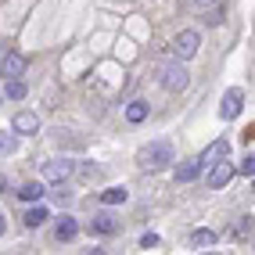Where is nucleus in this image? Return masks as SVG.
I'll use <instances>...</instances> for the list:
<instances>
[{
    "label": "nucleus",
    "mask_w": 255,
    "mask_h": 255,
    "mask_svg": "<svg viewBox=\"0 0 255 255\" xmlns=\"http://www.w3.org/2000/svg\"><path fill=\"white\" fill-rule=\"evenodd\" d=\"M137 162H140L144 169H162V165L173 162V144H169V140H155V144H147V147H140Z\"/></svg>",
    "instance_id": "nucleus-1"
},
{
    "label": "nucleus",
    "mask_w": 255,
    "mask_h": 255,
    "mask_svg": "<svg viewBox=\"0 0 255 255\" xmlns=\"http://www.w3.org/2000/svg\"><path fill=\"white\" fill-rule=\"evenodd\" d=\"M187 83H191V76H187V69H183L180 61H173V65H165V69H162V87H165L169 94L187 90Z\"/></svg>",
    "instance_id": "nucleus-2"
},
{
    "label": "nucleus",
    "mask_w": 255,
    "mask_h": 255,
    "mask_svg": "<svg viewBox=\"0 0 255 255\" xmlns=\"http://www.w3.org/2000/svg\"><path fill=\"white\" fill-rule=\"evenodd\" d=\"M72 173H76V165H72L69 158H54V162L43 165V180H47V183H65Z\"/></svg>",
    "instance_id": "nucleus-3"
},
{
    "label": "nucleus",
    "mask_w": 255,
    "mask_h": 255,
    "mask_svg": "<svg viewBox=\"0 0 255 255\" xmlns=\"http://www.w3.org/2000/svg\"><path fill=\"white\" fill-rule=\"evenodd\" d=\"M198 43H201V40H198V32H194V29H183L180 36L173 40V50H176V58H180V61H187V58H194V54H198Z\"/></svg>",
    "instance_id": "nucleus-4"
},
{
    "label": "nucleus",
    "mask_w": 255,
    "mask_h": 255,
    "mask_svg": "<svg viewBox=\"0 0 255 255\" xmlns=\"http://www.w3.org/2000/svg\"><path fill=\"white\" fill-rule=\"evenodd\" d=\"M241 108H245V90L230 87V90L223 94V101H219V119H234Z\"/></svg>",
    "instance_id": "nucleus-5"
},
{
    "label": "nucleus",
    "mask_w": 255,
    "mask_h": 255,
    "mask_svg": "<svg viewBox=\"0 0 255 255\" xmlns=\"http://www.w3.org/2000/svg\"><path fill=\"white\" fill-rule=\"evenodd\" d=\"M230 176H234V162H216L212 169H209V187H212V191H219V187H227L230 183Z\"/></svg>",
    "instance_id": "nucleus-6"
},
{
    "label": "nucleus",
    "mask_w": 255,
    "mask_h": 255,
    "mask_svg": "<svg viewBox=\"0 0 255 255\" xmlns=\"http://www.w3.org/2000/svg\"><path fill=\"white\" fill-rule=\"evenodd\" d=\"M119 230V223L108 216V212H97L94 219H90V234H97V237H112Z\"/></svg>",
    "instance_id": "nucleus-7"
},
{
    "label": "nucleus",
    "mask_w": 255,
    "mask_h": 255,
    "mask_svg": "<svg viewBox=\"0 0 255 255\" xmlns=\"http://www.w3.org/2000/svg\"><path fill=\"white\" fill-rule=\"evenodd\" d=\"M0 69H4L7 79H14V76H22V72H25V58H22V54H14V50H4V61H0Z\"/></svg>",
    "instance_id": "nucleus-8"
},
{
    "label": "nucleus",
    "mask_w": 255,
    "mask_h": 255,
    "mask_svg": "<svg viewBox=\"0 0 255 255\" xmlns=\"http://www.w3.org/2000/svg\"><path fill=\"white\" fill-rule=\"evenodd\" d=\"M230 155V144L227 140H212L205 151H201V162H205V165H216V162H223Z\"/></svg>",
    "instance_id": "nucleus-9"
},
{
    "label": "nucleus",
    "mask_w": 255,
    "mask_h": 255,
    "mask_svg": "<svg viewBox=\"0 0 255 255\" xmlns=\"http://www.w3.org/2000/svg\"><path fill=\"white\" fill-rule=\"evenodd\" d=\"M14 129H18V133H36L40 129V119L32 112H18V115H14Z\"/></svg>",
    "instance_id": "nucleus-10"
},
{
    "label": "nucleus",
    "mask_w": 255,
    "mask_h": 255,
    "mask_svg": "<svg viewBox=\"0 0 255 255\" xmlns=\"http://www.w3.org/2000/svg\"><path fill=\"white\" fill-rule=\"evenodd\" d=\"M54 234H58V241H72V237L79 234V223L72 216H65V219H58V227H54Z\"/></svg>",
    "instance_id": "nucleus-11"
},
{
    "label": "nucleus",
    "mask_w": 255,
    "mask_h": 255,
    "mask_svg": "<svg viewBox=\"0 0 255 255\" xmlns=\"http://www.w3.org/2000/svg\"><path fill=\"white\" fill-rule=\"evenodd\" d=\"M201 165H205L201 158H194V162H183V165L176 169V180H180V183H191V180H198V173H201Z\"/></svg>",
    "instance_id": "nucleus-12"
},
{
    "label": "nucleus",
    "mask_w": 255,
    "mask_h": 255,
    "mask_svg": "<svg viewBox=\"0 0 255 255\" xmlns=\"http://www.w3.org/2000/svg\"><path fill=\"white\" fill-rule=\"evenodd\" d=\"M216 237H219L216 230H205V227H201V230L191 234V245H194V248H212V245H216Z\"/></svg>",
    "instance_id": "nucleus-13"
},
{
    "label": "nucleus",
    "mask_w": 255,
    "mask_h": 255,
    "mask_svg": "<svg viewBox=\"0 0 255 255\" xmlns=\"http://www.w3.org/2000/svg\"><path fill=\"white\" fill-rule=\"evenodd\" d=\"M126 198H129L126 187H108V191H101V201H105V205H123Z\"/></svg>",
    "instance_id": "nucleus-14"
},
{
    "label": "nucleus",
    "mask_w": 255,
    "mask_h": 255,
    "mask_svg": "<svg viewBox=\"0 0 255 255\" xmlns=\"http://www.w3.org/2000/svg\"><path fill=\"white\" fill-rule=\"evenodd\" d=\"M126 119H129L133 126H137V123H144V119H147V101H129V108H126Z\"/></svg>",
    "instance_id": "nucleus-15"
},
{
    "label": "nucleus",
    "mask_w": 255,
    "mask_h": 255,
    "mask_svg": "<svg viewBox=\"0 0 255 255\" xmlns=\"http://www.w3.org/2000/svg\"><path fill=\"white\" fill-rule=\"evenodd\" d=\"M4 97H11V101H22L25 97V83L14 76V79H4Z\"/></svg>",
    "instance_id": "nucleus-16"
},
{
    "label": "nucleus",
    "mask_w": 255,
    "mask_h": 255,
    "mask_svg": "<svg viewBox=\"0 0 255 255\" xmlns=\"http://www.w3.org/2000/svg\"><path fill=\"white\" fill-rule=\"evenodd\" d=\"M18 198L22 201H40L43 198V183H25L22 191H18Z\"/></svg>",
    "instance_id": "nucleus-17"
},
{
    "label": "nucleus",
    "mask_w": 255,
    "mask_h": 255,
    "mask_svg": "<svg viewBox=\"0 0 255 255\" xmlns=\"http://www.w3.org/2000/svg\"><path fill=\"white\" fill-rule=\"evenodd\" d=\"M40 223H47V209L43 205H36V209L25 212V227H40Z\"/></svg>",
    "instance_id": "nucleus-18"
},
{
    "label": "nucleus",
    "mask_w": 255,
    "mask_h": 255,
    "mask_svg": "<svg viewBox=\"0 0 255 255\" xmlns=\"http://www.w3.org/2000/svg\"><path fill=\"white\" fill-rule=\"evenodd\" d=\"M18 133V129H14ZM14 133H4V137H0V151H4V155H11L14 147H18V140H14Z\"/></svg>",
    "instance_id": "nucleus-19"
},
{
    "label": "nucleus",
    "mask_w": 255,
    "mask_h": 255,
    "mask_svg": "<svg viewBox=\"0 0 255 255\" xmlns=\"http://www.w3.org/2000/svg\"><path fill=\"white\" fill-rule=\"evenodd\" d=\"M241 173H245V176H255V155H248V158L241 162Z\"/></svg>",
    "instance_id": "nucleus-20"
},
{
    "label": "nucleus",
    "mask_w": 255,
    "mask_h": 255,
    "mask_svg": "<svg viewBox=\"0 0 255 255\" xmlns=\"http://www.w3.org/2000/svg\"><path fill=\"white\" fill-rule=\"evenodd\" d=\"M158 245V234H144L140 237V248H155Z\"/></svg>",
    "instance_id": "nucleus-21"
},
{
    "label": "nucleus",
    "mask_w": 255,
    "mask_h": 255,
    "mask_svg": "<svg viewBox=\"0 0 255 255\" xmlns=\"http://www.w3.org/2000/svg\"><path fill=\"white\" fill-rule=\"evenodd\" d=\"M194 4H201V7H209V4H216V0H194Z\"/></svg>",
    "instance_id": "nucleus-22"
}]
</instances>
